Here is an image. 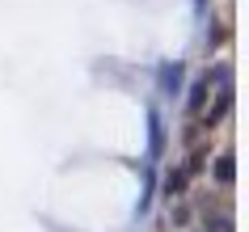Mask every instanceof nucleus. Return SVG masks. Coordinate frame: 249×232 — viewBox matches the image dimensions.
<instances>
[{"label":"nucleus","mask_w":249,"mask_h":232,"mask_svg":"<svg viewBox=\"0 0 249 232\" xmlns=\"http://www.w3.org/2000/svg\"><path fill=\"white\" fill-rule=\"evenodd\" d=\"M178 76H182V68H178V64H165V89H169V93H178Z\"/></svg>","instance_id":"f257e3e1"},{"label":"nucleus","mask_w":249,"mask_h":232,"mask_svg":"<svg viewBox=\"0 0 249 232\" xmlns=\"http://www.w3.org/2000/svg\"><path fill=\"white\" fill-rule=\"evenodd\" d=\"M215 181H232V161H215Z\"/></svg>","instance_id":"f03ea898"}]
</instances>
